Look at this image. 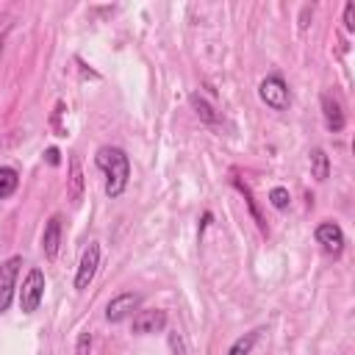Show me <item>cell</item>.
I'll return each instance as SVG.
<instances>
[{
  "instance_id": "cell-1",
  "label": "cell",
  "mask_w": 355,
  "mask_h": 355,
  "mask_svg": "<svg viewBox=\"0 0 355 355\" xmlns=\"http://www.w3.org/2000/svg\"><path fill=\"white\" fill-rule=\"evenodd\" d=\"M94 164L105 175V197L108 200L122 197L125 189H128V183H130V158H128V153L122 147L103 144L94 153Z\"/></svg>"
},
{
  "instance_id": "cell-2",
  "label": "cell",
  "mask_w": 355,
  "mask_h": 355,
  "mask_svg": "<svg viewBox=\"0 0 355 355\" xmlns=\"http://www.w3.org/2000/svg\"><path fill=\"white\" fill-rule=\"evenodd\" d=\"M42 300H44V272L39 266H31L28 275L22 277V286H19V308H22V313L39 311Z\"/></svg>"
},
{
  "instance_id": "cell-3",
  "label": "cell",
  "mask_w": 355,
  "mask_h": 355,
  "mask_svg": "<svg viewBox=\"0 0 355 355\" xmlns=\"http://www.w3.org/2000/svg\"><path fill=\"white\" fill-rule=\"evenodd\" d=\"M258 97L272 108V111H286L291 105V92L280 75H269L258 86Z\"/></svg>"
},
{
  "instance_id": "cell-4",
  "label": "cell",
  "mask_w": 355,
  "mask_h": 355,
  "mask_svg": "<svg viewBox=\"0 0 355 355\" xmlns=\"http://www.w3.org/2000/svg\"><path fill=\"white\" fill-rule=\"evenodd\" d=\"M139 305H141V297L136 291H122V294H116V297L108 300V305H105V322L119 324V322L130 319L133 311H139Z\"/></svg>"
},
{
  "instance_id": "cell-5",
  "label": "cell",
  "mask_w": 355,
  "mask_h": 355,
  "mask_svg": "<svg viewBox=\"0 0 355 355\" xmlns=\"http://www.w3.org/2000/svg\"><path fill=\"white\" fill-rule=\"evenodd\" d=\"M19 266H22V258L19 255H11L8 261L0 263V313H6L8 305H11V300H14Z\"/></svg>"
},
{
  "instance_id": "cell-6",
  "label": "cell",
  "mask_w": 355,
  "mask_h": 355,
  "mask_svg": "<svg viewBox=\"0 0 355 355\" xmlns=\"http://www.w3.org/2000/svg\"><path fill=\"white\" fill-rule=\"evenodd\" d=\"M97 266H100V244L97 241H89V247L80 255L78 272H75V288L78 291H86L92 286V280L97 275Z\"/></svg>"
},
{
  "instance_id": "cell-7",
  "label": "cell",
  "mask_w": 355,
  "mask_h": 355,
  "mask_svg": "<svg viewBox=\"0 0 355 355\" xmlns=\"http://www.w3.org/2000/svg\"><path fill=\"white\" fill-rule=\"evenodd\" d=\"M316 241L322 244V250L327 252V255H333V258H338L341 252H344V230H341V225L338 222H322L319 227H316Z\"/></svg>"
},
{
  "instance_id": "cell-8",
  "label": "cell",
  "mask_w": 355,
  "mask_h": 355,
  "mask_svg": "<svg viewBox=\"0 0 355 355\" xmlns=\"http://www.w3.org/2000/svg\"><path fill=\"white\" fill-rule=\"evenodd\" d=\"M164 327H166V311H161V308H147V311L133 313V333L136 336L161 333Z\"/></svg>"
},
{
  "instance_id": "cell-9",
  "label": "cell",
  "mask_w": 355,
  "mask_h": 355,
  "mask_svg": "<svg viewBox=\"0 0 355 355\" xmlns=\"http://www.w3.org/2000/svg\"><path fill=\"white\" fill-rule=\"evenodd\" d=\"M83 191H86V178H83V164L80 158L72 153L69 155V178H67V197L72 205H78L83 200Z\"/></svg>"
},
{
  "instance_id": "cell-10",
  "label": "cell",
  "mask_w": 355,
  "mask_h": 355,
  "mask_svg": "<svg viewBox=\"0 0 355 355\" xmlns=\"http://www.w3.org/2000/svg\"><path fill=\"white\" fill-rule=\"evenodd\" d=\"M322 116H324V125H327L330 133H341L344 125H347L344 108L333 94H322Z\"/></svg>"
},
{
  "instance_id": "cell-11",
  "label": "cell",
  "mask_w": 355,
  "mask_h": 355,
  "mask_svg": "<svg viewBox=\"0 0 355 355\" xmlns=\"http://www.w3.org/2000/svg\"><path fill=\"white\" fill-rule=\"evenodd\" d=\"M61 250V216H50L42 233V252L47 261H55Z\"/></svg>"
},
{
  "instance_id": "cell-12",
  "label": "cell",
  "mask_w": 355,
  "mask_h": 355,
  "mask_svg": "<svg viewBox=\"0 0 355 355\" xmlns=\"http://www.w3.org/2000/svg\"><path fill=\"white\" fill-rule=\"evenodd\" d=\"M189 103H191V108H194V114L200 116V122H205V125H211V128H216V125H222V114L202 97V94H191L189 97Z\"/></svg>"
},
{
  "instance_id": "cell-13",
  "label": "cell",
  "mask_w": 355,
  "mask_h": 355,
  "mask_svg": "<svg viewBox=\"0 0 355 355\" xmlns=\"http://www.w3.org/2000/svg\"><path fill=\"white\" fill-rule=\"evenodd\" d=\"M308 161H311V175H313L319 183L330 178V158H327V153H324L322 147H313L311 155H308Z\"/></svg>"
},
{
  "instance_id": "cell-14",
  "label": "cell",
  "mask_w": 355,
  "mask_h": 355,
  "mask_svg": "<svg viewBox=\"0 0 355 355\" xmlns=\"http://www.w3.org/2000/svg\"><path fill=\"white\" fill-rule=\"evenodd\" d=\"M261 327H255V330H250V333H244V336H239L233 344H230V349H227V355H250L252 352V347L258 344V338H261Z\"/></svg>"
},
{
  "instance_id": "cell-15",
  "label": "cell",
  "mask_w": 355,
  "mask_h": 355,
  "mask_svg": "<svg viewBox=\"0 0 355 355\" xmlns=\"http://www.w3.org/2000/svg\"><path fill=\"white\" fill-rule=\"evenodd\" d=\"M19 186V172L14 166H0V200L11 197Z\"/></svg>"
},
{
  "instance_id": "cell-16",
  "label": "cell",
  "mask_w": 355,
  "mask_h": 355,
  "mask_svg": "<svg viewBox=\"0 0 355 355\" xmlns=\"http://www.w3.org/2000/svg\"><path fill=\"white\" fill-rule=\"evenodd\" d=\"M233 186H236V189H239V191L244 194V200H247V208H250V214H252L255 225L261 227V233H266V222H263V216L258 214V205H255V200H252V191H250V189H247V186H244L241 180H233Z\"/></svg>"
},
{
  "instance_id": "cell-17",
  "label": "cell",
  "mask_w": 355,
  "mask_h": 355,
  "mask_svg": "<svg viewBox=\"0 0 355 355\" xmlns=\"http://www.w3.org/2000/svg\"><path fill=\"white\" fill-rule=\"evenodd\" d=\"M269 202H272V208H277V211H286V208H288V202H291V194H288V189H286V186H275V189L269 191Z\"/></svg>"
},
{
  "instance_id": "cell-18",
  "label": "cell",
  "mask_w": 355,
  "mask_h": 355,
  "mask_svg": "<svg viewBox=\"0 0 355 355\" xmlns=\"http://www.w3.org/2000/svg\"><path fill=\"white\" fill-rule=\"evenodd\" d=\"M166 341H169L172 355H186V341H183V336H180L178 330H172V333L166 336Z\"/></svg>"
},
{
  "instance_id": "cell-19",
  "label": "cell",
  "mask_w": 355,
  "mask_h": 355,
  "mask_svg": "<svg viewBox=\"0 0 355 355\" xmlns=\"http://www.w3.org/2000/svg\"><path fill=\"white\" fill-rule=\"evenodd\" d=\"M89 352H92V333L83 330L78 336V341H75V355H89Z\"/></svg>"
},
{
  "instance_id": "cell-20",
  "label": "cell",
  "mask_w": 355,
  "mask_h": 355,
  "mask_svg": "<svg viewBox=\"0 0 355 355\" xmlns=\"http://www.w3.org/2000/svg\"><path fill=\"white\" fill-rule=\"evenodd\" d=\"M344 28L347 31H355V3H347L344 6Z\"/></svg>"
},
{
  "instance_id": "cell-21",
  "label": "cell",
  "mask_w": 355,
  "mask_h": 355,
  "mask_svg": "<svg viewBox=\"0 0 355 355\" xmlns=\"http://www.w3.org/2000/svg\"><path fill=\"white\" fill-rule=\"evenodd\" d=\"M44 158H47V164H50V166H58V164H61V153H58L55 147H47Z\"/></svg>"
},
{
  "instance_id": "cell-22",
  "label": "cell",
  "mask_w": 355,
  "mask_h": 355,
  "mask_svg": "<svg viewBox=\"0 0 355 355\" xmlns=\"http://www.w3.org/2000/svg\"><path fill=\"white\" fill-rule=\"evenodd\" d=\"M211 219H214V214H211V211H205V214H202V219H200V227H197V239H202V230L211 225Z\"/></svg>"
},
{
  "instance_id": "cell-23",
  "label": "cell",
  "mask_w": 355,
  "mask_h": 355,
  "mask_svg": "<svg viewBox=\"0 0 355 355\" xmlns=\"http://www.w3.org/2000/svg\"><path fill=\"white\" fill-rule=\"evenodd\" d=\"M6 36H8V22H0V55H3V44H6Z\"/></svg>"
}]
</instances>
